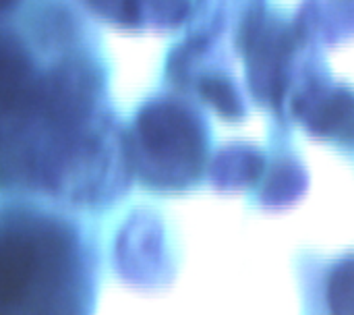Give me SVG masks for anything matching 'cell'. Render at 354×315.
Segmentation results:
<instances>
[{"label": "cell", "instance_id": "cell-9", "mask_svg": "<svg viewBox=\"0 0 354 315\" xmlns=\"http://www.w3.org/2000/svg\"><path fill=\"white\" fill-rule=\"evenodd\" d=\"M15 2H17V0H0V12H4V10H8L10 6H15Z\"/></svg>", "mask_w": 354, "mask_h": 315}, {"label": "cell", "instance_id": "cell-7", "mask_svg": "<svg viewBox=\"0 0 354 315\" xmlns=\"http://www.w3.org/2000/svg\"><path fill=\"white\" fill-rule=\"evenodd\" d=\"M141 19L147 15L160 27H176L189 15V0H139Z\"/></svg>", "mask_w": 354, "mask_h": 315}, {"label": "cell", "instance_id": "cell-8", "mask_svg": "<svg viewBox=\"0 0 354 315\" xmlns=\"http://www.w3.org/2000/svg\"><path fill=\"white\" fill-rule=\"evenodd\" d=\"M97 15L106 17L112 23L122 27L139 25L141 19V4L139 0H85Z\"/></svg>", "mask_w": 354, "mask_h": 315}, {"label": "cell", "instance_id": "cell-1", "mask_svg": "<svg viewBox=\"0 0 354 315\" xmlns=\"http://www.w3.org/2000/svg\"><path fill=\"white\" fill-rule=\"evenodd\" d=\"M205 152L207 131L191 108L158 100L137 114L129 158L147 185L156 189L191 185L203 168Z\"/></svg>", "mask_w": 354, "mask_h": 315}, {"label": "cell", "instance_id": "cell-5", "mask_svg": "<svg viewBox=\"0 0 354 315\" xmlns=\"http://www.w3.org/2000/svg\"><path fill=\"white\" fill-rule=\"evenodd\" d=\"M199 93L226 118H241L245 114V104L230 79L222 75H205L197 83Z\"/></svg>", "mask_w": 354, "mask_h": 315}, {"label": "cell", "instance_id": "cell-2", "mask_svg": "<svg viewBox=\"0 0 354 315\" xmlns=\"http://www.w3.org/2000/svg\"><path fill=\"white\" fill-rule=\"evenodd\" d=\"M35 247L21 237L0 239V309L23 299L35 272Z\"/></svg>", "mask_w": 354, "mask_h": 315}, {"label": "cell", "instance_id": "cell-4", "mask_svg": "<svg viewBox=\"0 0 354 315\" xmlns=\"http://www.w3.org/2000/svg\"><path fill=\"white\" fill-rule=\"evenodd\" d=\"M305 187L307 172L303 170V166L292 158H282L268 179V185L263 189V201L272 208L292 204L305 191Z\"/></svg>", "mask_w": 354, "mask_h": 315}, {"label": "cell", "instance_id": "cell-3", "mask_svg": "<svg viewBox=\"0 0 354 315\" xmlns=\"http://www.w3.org/2000/svg\"><path fill=\"white\" fill-rule=\"evenodd\" d=\"M263 172V156L251 145H228L220 150L212 166V179L218 189L234 191L255 183Z\"/></svg>", "mask_w": 354, "mask_h": 315}, {"label": "cell", "instance_id": "cell-10", "mask_svg": "<svg viewBox=\"0 0 354 315\" xmlns=\"http://www.w3.org/2000/svg\"><path fill=\"white\" fill-rule=\"evenodd\" d=\"M353 139H354V133H353Z\"/></svg>", "mask_w": 354, "mask_h": 315}, {"label": "cell", "instance_id": "cell-6", "mask_svg": "<svg viewBox=\"0 0 354 315\" xmlns=\"http://www.w3.org/2000/svg\"><path fill=\"white\" fill-rule=\"evenodd\" d=\"M328 303L332 312L354 314V258L340 262L330 272Z\"/></svg>", "mask_w": 354, "mask_h": 315}]
</instances>
